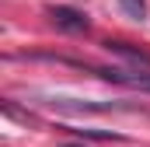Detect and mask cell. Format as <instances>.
<instances>
[{
	"mask_svg": "<svg viewBox=\"0 0 150 147\" xmlns=\"http://www.w3.org/2000/svg\"><path fill=\"white\" fill-rule=\"evenodd\" d=\"M49 18H52V25L59 28V32H70V35H87L91 32V18L84 14V11H77V7H49Z\"/></svg>",
	"mask_w": 150,
	"mask_h": 147,
	"instance_id": "cell-2",
	"label": "cell"
},
{
	"mask_svg": "<svg viewBox=\"0 0 150 147\" xmlns=\"http://www.w3.org/2000/svg\"><path fill=\"white\" fill-rule=\"evenodd\" d=\"M67 133H77L80 140H115V144H126L129 137L126 133H112V130H70V126H63Z\"/></svg>",
	"mask_w": 150,
	"mask_h": 147,
	"instance_id": "cell-4",
	"label": "cell"
},
{
	"mask_svg": "<svg viewBox=\"0 0 150 147\" xmlns=\"http://www.w3.org/2000/svg\"><path fill=\"white\" fill-rule=\"evenodd\" d=\"M119 7H122L129 18H136V21L147 18V0H119Z\"/></svg>",
	"mask_w": 150,
	"mask_h": 147,
	"instance_id": "cell-6",
	"label": "cell"
},
{
	"mask_svg": "<svg viewBox=\"0 0 150 147\" xmlns=\"http://www.w3.org/2000/svg\"><path fill=\"white\" fill-rule=\"evenodd\" d=\"M101 46H105V53L122 56L129 67H147V70H150V53H143V49H136V46H129V42H115V39L101 42Z\"/></svg>",
	"mask_w": 150,
	"mask_h": 147,
	"instance_id": "cell-3",
	"label": "cell"
},
{
	"mask_svg": "<svg viewBox=\"0 0 150 147\" xmlns=\"http://www.w3.org/2000/svg\"><path fill=\"white\" fill-rule=\"evenodd\" d=\"M4 116H11V119H18V123H25V126H35L38 119L32 116V112H21V109H14V102L11 98H4Z\"/></svg>",
	"mask_w": 150,
	"mask_h": 147,
	"instance_id": "cell-5",
	"label": "cell"
},
{
	"mask_svg": "<svg viewBox=\"0 0 150 147\" xmlns=\"http://www.w3.org/2000/svg\"><path fill=\"white\" fill-rule=\"evenodd\" d=\"M38 105L70 112V116H80V112H143L140 105H126V102H91V98H67V95H45Z\"/></svg>",
	"mask_w": 150,
	"mask_h": 147,
	"instance_id": "cell-1",
	"label": "cell"
}]
</instances>
